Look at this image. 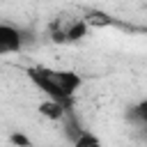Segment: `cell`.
<instances>
[{
  "label": "cell",
  "instance_id": "cell-4",
  "mask_svg": "<svg viewBox=\"0 0 147 147\" xmlns=\"http://www.w3.org/2000/svg\"><path fill=\"white\" fill-rule=\"evenodd\" d=\"M37 110H39L41 117H46V119H51V122H62V119L67 117V113H69L64 106H60V103H55V101H48V99H44V101L37 106Z\"/></svg>",
  "mask_w": 147,
  "mask_h": 147
},
{
  "label": "cell",
  "instance_id": "cell-6",
  "mask_svg": "<svg viewBox=\"0 0 147 147\" xmlns=\"http://www.w3.org/2000/svg\"><path fill=\"white\" fill-rule=\"evenodd\" d=\"M85 34H87V21H80V18H78V21H74V23L69 25V30H67L62 37L69 39V41H78V39H83Z\"/></svg>",
  "mask_w": 147,
  "mask_h": 147
},
{
  "label": "cell",
  "instance_id": "cell-8",
  "mask_svg": "<svg viewBox=\"0 0 147 147\" xmlns=\"http://www.w3.org/2000/svg\"><path fill=\"white\" fill-rule=\"evenodd\" d=\"M9 140H11V145H16V147H30V140H28L23 133H11Z\"/></svg>",
  "mask_w": 147,
  "mask_h": 147
},
{
  "label": "cell",
  "instance_id": "cell-7",
  "mask_svg": "<svg viewBox=\"0 0 147 147\" xmlns=\"http://www.w3.org/2000/svg\"><path fill=\"white\" fill-rule=\"evenodd\" d=\"M131 119H133V122H138L140 126H145V129H147V99L138 101V103L131 108Z\"/></svg>",
  "mask_w": 147,
  "mask_h": 147
},
{
  "label": "cell",
  "instance_id": "cell-2",
  "mask_svg": "<svg viewBox=\"0 0 147 147\" xmlns=\"http://www.w3.org/2000/svg\"><path fill=\"white\" fill-rule=\"evenodd\" d=\"M46 69H48L51 80L57 85V90L69 99H74V94L83 87V76L78 71H74V69H53V67H46Z\"/></svg>",
  "mask_w": 147,
  "mask_h": 147
},
{
  "label": "cell",
  "instance_id": "cell-5",
  "mask_svg": "<svg viewBox=\"0 0 147 147\" xmlns=\"http://www.w3.org/2000/svg\"><path fill=\"white\" fill-rule=\"evenodd\" d=\"M71 145H74V147H103V142L99 140V136L92 133V131H87V129H83V131L71 140Z\"/></svg>",
  "mask_w": 147,
  "mask_h": 147
},
{
  "label": "cell",
  "instance_id": "cell-3",
  "mask_svg": "<svg viewBox=\"0 0 147 147\" xmlns=\"http://www.w3.org/2000/svg\"><path fill=\"white\" fill-rule=\"evenodd\" d=\"M25 44L23 30H18L11 23H0V55H11L18 53Z\"/></svg>",
  "mask_w": 147,
  "mask_h": 147
},
{
  "label": "cell",
  "instance_id": "cell-1",
  "mask_svg": "<svg viewBox=\"0 0 147 147\" xmlns=\"http://www.w3.org/2000/svg\"><path fill=\"white\" fill-rule=\"evenodd\" d=\"M25 76L30 78V83L48 99V101H55V103H60V106H64L67 110H71V103H74V99H69V96H64L60 90H57V85L51 80V76H48V69L44 67V64H32V67H25Z\"/></svg>",
  "mask_w": 147,
  "mask_h": 147
}]
</instances>
